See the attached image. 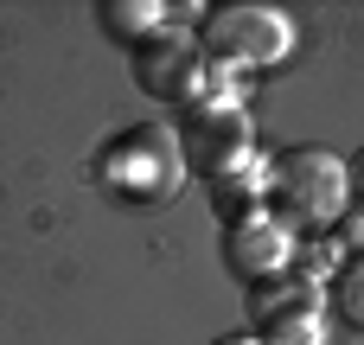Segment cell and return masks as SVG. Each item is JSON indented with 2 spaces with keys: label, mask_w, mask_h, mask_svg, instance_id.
<instances>
[{
  "label": "cell",
  "mask_w": 364,
  "mask_h": 345,
  "mask_svg": "<svg viewBox=\"0 0 364 345\" xmlns=\"http://www.w3.org/2000/svg\"><path fill=\"white\" fill-rule=\"evenodd\" d=\"M192 154L211 166V179H224L243 154H250V134H243V122L230 115V122H198V134H192Z\"/></svg>",
  "instance_id": "8"
},
{
  "label": "cell",
  "mask_w": 364,
  "mask_h": 345,
  "mask_svg": "<svg viewBox=\"0 0 364 345\" xmlns=\"http://www.w3.org/2000/svg\"><path fill=\"white\" fill-rule=\"evenodd\" d=\"M282 256H288V237H282V224H275V218H262V211H243V218H230L224 262H230L237 275H250V282H269V269H282Z\"/></svg>",
  "instance_id": "6"
},
{
  "label": "cell",
  "mask_w": 364,
  "mask_h": 345,
  "mask_svg": "<svg viewBox=\"0 0 364 345\" xmlns=\"http://www.w3.org/2000/svg\"><path fill=\"white\" fill-rule=\"evenodd\" d=\"M250 320L262 345H320V294L314 282L269 275L262 288H250Z\"/></svg>",
  "instance_id": "4"
},
{
  "label": "cell",
  "mask_w": 364,
  "mask_h": 345,
  "mask_svg": "<svg viewBox=\"0 0 364 345\" xmlns=\"http://www.w3.org/2000/svg\"><path fill=\"white\" fill-rule=\"evenodd\" d=\"M102 186L128 205H147V198H166L179 186V154L173 141H160V128H134L122 134L115 147H102Z\"/></svg>",
  "instance_id": "2"
},
{
  "label": "cell",
  "mask_w": 364,
  "mask_h": 345,
  "mask_svg": "<svg viewBox=\"0 0 364 345\" xmlns=\"http://www.w3.org/2000/svg\"><path fill=\"white\" fill-rule=\"evenodd\" d=\"M96 19H102L109 38H128V45H147L154 32H166V6L160 0H102Z\"/></svg>",
  "instance_id": "7"
},
{
  "label": "cell",
  "mask_w": 364,
  "mask_h": 345,
  "mask_svg": "<svg viewBox=\"0 0 364 345\" xmlns=\"http://www.w3.org/2000/svg\"><path fill=\"white\" fill-rule=\"evenodd\" d=\"M346 230H352V243H358V237H364V218H346Z\"/></svg>",
  "instance_id": "12"
},
{
  "label": "cell",
  "mask_w": 364,
  "mask_h": 345,
  "mask_svg": "<svg viewBox=\"0 0 364 345\" xmlns=\"http://www.w3.org/2000/svg\"><path fill=\"white\" fill-rule=\"evenodd\" d=\"M198 77H205V64H198V45L192 38H179V32H154L147 45H134V83L147 90V96H192L198 90Z\"/></svg>",
  "instance_id": "5"
},
{
  "label": "cell",
  "mask_w": 364,
  "mask_h": 345,
  "mask_svg": "<svg viewBox=\"0 0 364 345\" xmlns=\"http://www.w3.org/2000/svg\"><path fill=\"white\" fill-rule=\"evenodd\" d=\"M333 307H339L352 327H364V250L333 269Z\"/></svg>",
  "instance_id": "9"
},
{
  "label": "cell",
  "mask_w": 364,
  "mask_h": 345,
  "mask_svg": "<svg viewBox=\"0 0 364 345\" xmlns=\"http://www.w3.org/2000/svg\"><path fill=\"white\" fill-rule=\"evenodd\" d=\"M218 345H262V339H250V333H230V339H218Z\"/></svg>",
  "instance_id": "11"
},
{
  "label": "cell",
  "mask_w": 364,
  "mask_h": 345,
  "mask_svg": "<svg viewBox=\"0 0 364 345\" xmlns=\"http://www.w3.org/2000/svg\"><path fill=\"white\" fill-rule=\"evenodd\" d=\"M205 51L224 58V64H262L288 45V19L275 6H218L205 13Z\"/></svg>",
  "instance_id": "3"
},
{
  "label": "cell",
  "mask_w": 364,
  "mask_h": 345,
  "mask_svg": "<svg viewBox=\"0 0 364 345\" xmlns=\"http://www.w3.org/2000/svg\"><path fill=\"white\" fill-rule=\"evenodd\" d=\"M269 186L282 198V211L294 224H333L346 211V160L326 154V147H288L275 166H269Z\"/></svg>",
  "instance_id": "1"
},
{
  "label": "cell",
  "mask_w": 364,
  "mask_h": 345,
  "mask_svg": "<svg viewBox=\"0 0 364 345\" xmlns=\"http://www.w3.org/2000/svg\"><path fill=\"white\" fill-rule=\"evenodd\" d=\"M346 186H352V192H358V198H364V147H358V154H352V166H346Z\"/></svg>",
  "instance_id": "10"
}]
</instances>
